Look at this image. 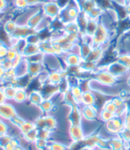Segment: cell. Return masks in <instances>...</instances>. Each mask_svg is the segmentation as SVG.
<instances>
[{
	"label": "cell",
	"instance_id": "obj_1",
	"mask_svg": "<svg viewBox=\"0 0 130 150\" xmlns=\"http://www.w3.org/2000/svg\"><path fill=\"white\" fill-rule=\"evenodd\" d=\"M42 10L45 16L50 18L51 20H53V19H56L60 16L63 8L55 0H49V1H46L43 4Z\"/></svg>",
	"mask_w": 130,
	"mask_h": 150
},
{
	"label": "cell",
	"instance_id": "obj_2",
	"mask_svg": "<svg viewBox=\"0 0 130 150\" xmlns=\"http://www.w3.org/2000/svg\"><path fill=\"white\" fill-rule=\"evenodd\" d=\"M18 115L17 110L13 105L9 103V101L0 105V118L9 122Z\"/></svg>",
	"mask_w": 130,
	"mask_h": 150
},
{
	"label": "cell",
	"instance_id": "obj_3",
	"mask_svg": "<svg viewBox=\"0 0 130 150\" xmlns=\"http://www.w3.org/2000/svg\"><path fill=\"white\" fill-rule=\"evenodd\" d=\"M107 38H108L107 29L102 23H99L95 34L92 36L93 47H100L106 41Z\"/></svg>",
	"mask_w": 130,
	"mask_h": 150
},
{
	"label": "cell",
	"instance_id": "obj_4",
	"mask_svg": "<svg viewBox=\"0 0 130 150\" xmlns=\"http://www.w3.org/2000/svg\"><path fill=\"white\" fill-rule=\"evenodd\" d=\"M71 142H81L85 139V132L81 125H70L68 129Z\"/></svg>",
	"mask_w": 130,
	"mask_h": 150
},
{
	"label": "cell",
	"instance_id": "obj_5",
	"mask_svg": "<svg viewBox=\"0 0 130 150\" xmlns=\"http://www.w3.org/2000/svg\"><path fill=\"white\" fill-rule=\"evenodd\" d=\"M63 55V61L66 64V67H76L80 66L83 63L84 59L79 54H76L73 53H65Z\"/></svg>",
	"mask_w": 130,
	"mask_h": 150
},
{
	"label": "cell",
	"instance_id": "obj_6",
	"mask_svg": "<svg viewBox=\"0 0 130 150\" xmlns=\"http://www.w3.org/2000/svg\"><path fill=\"white\" fill-rule=\"evenodd\" d=\"M44 18H45V14L43 13V10H38L32 13L29 16L28 20L26 22V25L36 30V28L40 24V23L43 21Z\"/></svg>",
	"mask_w": 130,
	"mask_h": 150
},
{
	"label": "cell",
	"instance_id": "obj_7",
	"mask_svg": "<svg viewBox=\"0 0 130 150\" xmlns=\"http://www.w3.org/2000/svg\"><path fill=\"white\" fill-rule=\"evenodd\" d=\"M36 32V30L29 27L28 25H18L12 37H15L18 38V39H26L30 35L34 34Z\"/></svg>",
	"mask_w": 130,
	"mask_h": 150
},
{
	"label": "cell",
	"instance_id": "obj_8",
	"mask_svg": "<svg viewBox=\"0 0 130 150\" xmlns=\"http://www.w3.org/2000/svg\"><path fill=\"white\" fill-rule=\"evenodd\" d=\"M46 67L43 63H30L28 64V74L30 75L32 78H37L39 75L46 71Z\"/></svg>",
	"mask_w": 130,
	"mask_h": 150
},
{
	"label": "cell",
	"instance_id": "obj_9",
	"mask_svg": "<svg viewBox=\"0 0 130 150\" xmlns=\"http://www.w3.org/2000/svg\"><path fill=\"white\" fill-rule=\"evenodd\" d=\"M97 82H101L105 85H112L115 82L113 75L109 71H100L97 72L95 76V79Z\"/></svg>",
	"mask_w": 130,
	"mask_h": 150
},
{
	"label": "cell",
	"instance_id": "obj_10",
	"mask_svg": "<svg viewBox=\"0 0 130 150\" xmlns=\"http://www.w3.org/2000/svg\"><path fill=\"white\" fill-rule=\"evenodd\" d=\"M28 97H29V93L27 92L25 88L17 87V90H16L15 96L13 101L16 104L22 105L28 101Z\"/></svg>",
	"mask_w": 130,
	"mask_h": 150
},
{
	"label": "cell",
	"instance_id": "obj_11",
	"mask_svg": "<svg viewBox=\"0 0 130 150\" xmlns=\"http://www.w3.org/2000/svg\"><path fill=\"white\" fill-rule=\"evenodd\" d=\"M44 97L41 94L40 90H32L30 93H29L28 101L30 105L34 106H39L44 100Z\"/></svg>",
	"mask_w": 130,
	"mask_h": 150
},
{
	"label": "cell",
	"instance_id": "obj_12",
	"mask_svg": "<svg viewBox=\"0 0 130 150\" xmlns=\"http://www.w3.org/2000/svg\"><path fill=\"white\" fill-rule=\"evenodd\" d=\"M95 103H96V98H95L94 92H92L91 90L84 91L79 104L84 106H92L95 105Z\"/></svg>",
	"mask_w": 130,
	"mask_h": 150
},
{
	"label": "cell",
	"instance_id": "obj_13",
	"mask_svg": "<svg viewBox=\"0 0 130 150\" xmlns=\"http://www.w3.org/2000/svg\"><path fill=\"white\" fill-rule=\"evenodd\" d=\"M103 54V50L100 47H94L86 60L93 63H97L102 58Z\"/></svg>",
	"mask_w": 130,
	"mask_h": 150
},
{
	"label": "cell",
	"instance_id": "obj_14",
	"mask_svg": "<svg viewBox=\"0 0 130 150\" xmlns=\"http://www.w3.org/2000/svg\"><path fill=\"white\" fill-rule=\"evenodd\" d=\"M39 52H42L40 49L39 44H27V46L22 53V55L24 57H29V56L36 54Z\"/></svg>",
	"mask_w": 130,
	"mask_h": 150
},
{
	"label": "cell",
	"instance_id": "obj_15",
	"mask_svg": "<svg viewBox=\"0 0 130 150\" xmlns=\"http://www.w3.org/2000/svg\"><path fill=\"white\" fill-rule=\"evenodd\" d=\"M54 107V103L53 101V99L51 98H45L43 100V102L39 105V110L43 112V114H49L53 110Z\"/></svg>",
	"mask_w": 130,
	"mask_h": 150
},
{
	"label": "cell",
	"instance_id": "obj_16",
	"mask_svg": "<svg viewBox=\"0 0 130 150\" xmlns=\"http://www.w3.org/2000/svg\"><path fill=\"white\" fill-rule=\"evenodd\" d=\"M3 89H4V93H5L7 101L13 100L16 90H17V87H15L10 83H6L3 86Z\"/></svg>",
	"mask_w": 130,
	"mask_h": 150
},
{
	"label": "cell",
	"instance_id": "obj_17",
	"mask_svg": "<svg viewBox=\"0 0 130 150\" xmlns=\"http://www.w3.org/2000/svg\"><path fill=\"white\" fill-rule=\"evenodd\" d=\"M98 23L96 20L95 19H88L87 21V23H86V29H85V31H84V34L86 35H88V36H93L95 34L97 27H98Z\"/></svg>",
	"mask_w": 130,
	"mask_h": 150
},
{
	"label": "cell",
	"instance_id": "obj_18",
	"mask_svg": "<svg viewBox=\"0 0 130 150\" xmlns=\"http://www.w3.org/2000/svg\"><path fill=\"white\" fill-rule=\"evenodd\" d=\"M34 129H37L35 122H32V121H30V120H25L24 122L19 127V130H20L22 136L27 134L28 132H30V131H31Z\"/></svg>",
	"mask_w": 130,
	"mask_h": 150
},
{
	"label": "cell",
	"instance_id": "obj_19",
	"mask_svg": "<svg viewBox=\"0 0 130 150\" xmlns=\"http://www.w3.org/2000/svg\"><path fill=\"white\" fill-rule=\"evenodd\" d=\"M47 150H70V146L60 141H50Z\"/></svg>",
	"mask_w": 130,
	"mask_h": 150
},
{
	"label": "cell",
	"instance_id": "obj_20",
	"mask_svg": "<svg viewBox=\"0 0 130 150\" xmlns=\"http://www.w3.org/2000/svg\"><path fill=\"white\" fill-rule=\"evenodd\" d=\"M70 91L71 93V95L73 96L74 99L76 100V102L78 104L80 103V99L82 97V94H83V90L80 88L79 85H76V86H73L70 88Z\"/></svg>",
	"mask_w": 130,
	"mask_h": 150
},
{
	"label": "cell",
	"instance_id": "obj_21",
	"mask_svg": "<svg viewBox=\"0 0 130 150\" xmlns=\"http://www.w3.org/2000/svg\"><path fill=\"white\" fill-rule=\"evenodd\" d=\"M17 26H18V24H17V23H16L15 21H13V20H8V21H6V22L4 23L3 29H4V30H5L8 35L12 36L13 33L14 32L15 29L17 28Z\"/></svg>",
	"mask_w": 130,
	"mask_h": 150
},
{
	"label": "cell",
	"instance_id": "obj_22",
	"mask_svg": "<svg viewBox=\"0 0 130 150\" xmlns=\"http://www.w3.org/2000/svg\"><path fill=\"white\" fill-rule=\"evenodd\" d=\"M38 133H39V129H34L30 132H28L27 134L23 135L22 138L28 142V143H34L37 139H38Z\"/></svg>",
	"mask_w": 130,
	"mask_h": 150
},
{
	"label": "cell",
	"instance_id": "obj_23",
	"mask_svg": "<svg viewBox=\"0 0 130 150\" xmlns=\"http://www.w3.org/2000/svg\"><path fill=\"white\" fill-rule=\"evenodd\" d=\"M39 129L38 138L43 139H46V140L52 139L53 131H52L50 129H45V128H43V129Z\"/></svg>",
	"mask_w": 130,
	"mask_h": 150
},
{
	"label": "cell",
	"instance_id": "obj_24",
	"mask_svg": "<svg viewBox=\"0 0 130 150\" xmlns=\"http://www.w3.org/2000/svg\"><path fill=\"white\" fill-rule=\"evenodd\" d=\"M33 144L37 150H45V149H47V147H48L49 140L38 138V139H37Z\"/></svg>",
	"mask_w": 130,
	"mask_h": 150
},
{
	"label": "cell",
	"instance_id": "obj_25",
	"mask_svg": "<svg viewBox=\"0 0 130 150\" xmlns=\"http://www.w3.org/2000/svg\"><path fill=\"white\" fill-rule=\"evenodd\" d=\"M9 124L6 121L0 118V136H4L9 133Z\"/></svg>",
	"mask_w": 130,
	"mask_h": 150
},
{
	"label": "cell",
	"instance_id": "obj_26",
	"mask_svg": "<svg viewBox=\"0 0 130 150\" xmlns=\"http://www.w3.org/2000/svg\"><path fill=\"white\" fill-rule=\"evenodd\" d=\"M19 52L16 50L15 47H9L8 48V51H7V54H6V60H9L11 62H13L16 56L18 55Z\"/></svg>",
	"mask_w": 130,
	"mask_h": 150
},
{
	"label": "cell",
	"instance_id": "obj_27",
	"mask_svg": "<svg viewBox=\"0 0 130 150\" xmlns=\"http://www.w3.org/2000/svg\"><path fill=\"white\" fill-rule=\"evenodd\" d=\"M13 5L16 8L20 10H25L28 7H30V5L27 0H14Z\"/></svg>",
	"mask_w": 130,
	"mask_h": 150
},
{
	"label": "cell",
	"instance_id": "obj_28",
	"mask_svg": "<svg viewBox=\"0 0 130 150\" xmlns=\"http://www.w3.org/2000/svg\"><path fill=\"white\" fill-rule=\"evenodd\" d=\"M8 48H9L8 46L0 42V62H1V60H3V59H6Z\"/></svg>",
	"mask_w": 130,
	"mask_h": 150
},
{
	"label": "cell",
	"instance_id": "obj_29",
	"mask_svg": "<svg viewBox=\"0 0 130 150\" xmlns=\"http://www.w3.org/2000/svg\"><path fill=\"white\" fill-rule=\"evenodd\" d=\"M113 117H114V115H113L112 112H109V111H106V110L103 109V111H102V112H101V118H102L103 121L108 122V121H110V119H112Z\"/></svg>",
	"mask_w": 130,
	"mask_h": 150
},
{
	"label": "cell",
	"instance_id": "obj_30",
	"mask_svg": "<svg viewBox=\"0 0 130 150\" xmlns=\"http://www.w3.org/2000/svg\"><path fill=\"white\" fill-rule=\"evenodd\" d=\"M110 145L111 146L112 150H120L121 148V143L119 140H112Z\"/></svg>",
	"mask_w": 130,
	"mask_h": 150
},
{
	"label": "cell",
	"instance_id": "obj_31",
	"mask_svg": "<svg viewBox=\"0 0 130 150\" xmlns=\"http://www.w3.org/2000/svg\"><path fill=\"white\" fill-rule=\"evenodd\" d=\"M7 102V99L6 98V95L4 93V89H3V86L0 87V105L1 104H4Z\"/></svg>",
	"mask_w": 130,
	"mask_h": 150
},
{
	"label": "cell",
	"instance_id": "obj_32",
	"mask_svg": "<svg viewBox=\"0 0 130 150\" xmlns=\"http://www.w3.org/2000/svg\"><path fill=\"white\" fill-rule=\"evenodd\" d=\"M30 6H37L38 4H44L46 2V0H27Z\"/></svg>",
	"mask_w": 130,
	"mask_h": 150
},
{
	"label": "cell",
	"instance_id": "obj_33",
	"mask_svg": "<svg viewBox=\"0 0 130 150\" xmlns=\"http://www.w3.org/2000/svg\"><path fill=\"white\" fill-rule=\"evenodd\" d=\"M7 7V2L6 0H0V13L4 12Z\"/></svg>",
	"mask_w": 130,
	"mask_h": 150
},
{
	"label": "cell",
	"instance_id": "obj_34",
	"mask_svg": "<svg viewBox=\"0 0 130 150\" xmlns=\"http://www.w3.org/2000/svg\"><path fill=\"white\" fill-rule=\"evenodd\" d=\"M5 72H6V70L5 68L2 66V64H0V81H3V79H4V76H5ZM4 82V81H3ZM5 84V83H4Z\"/></svg>",
	"mask_w": 130,
	"mask_h": 150
},
{
	"label": "cell",
	"instance_id": "obj_35",
	"mask_svg": "<svg viewBox=\"0 0 130 150\" xmlns=\"http://www.w3.org/2000/svg\"><path fill=\"white\" fill-rule=\"evenodd\" d=\"M5 149H6V150H15V147H14L13 145L10 142V143L6 144V145L5 146Z\"/></svg>",
	"mask_w": 130,
	"mask_h": 150
},
{
	"label": "cell",
	"instance_id": "obj_36",
	"mask_svg": "<svg viewBox=\"0 0 130 150\" xmlns=\"http://www.w3.org/2000/svg\"><path fill=\"white\" fill-rule=\"evenodd\" d=\"M0 150H6V149H5V146H1V145H0Z\"/></svg>",
	"mask_w": 130,
	"mask_h": 150
},
{
	"label": "cell",
	"instance_id": "obj_37",
	"mask_svg": "<svg viewBox=\"0 0 130 150\" xmlns=\"http://www.w3.org/2000/svg\"><path fill=\"white\" fill-rule=\"evenodd\" d=\"M126 1L127 3H129V2H130V0H126Z\"/></svg>",
	"mask_w": 130,
	"mask_h": 150
},
{
	"label": "cell",
	"instance_id": "obj_38",
	"mask_svg": "<svg viewBox=\"0 0 130 150\" xmlns=\"http://www.w3.org/2000/svg\"><path fill=\"white\" fill-rule=\"evenodd\" d=\"M22 150H27V149H25V148H23V149H22Z\"/></svg>",
	"mask_w": 130,
	"mask_h": 150
}]
</instances>
